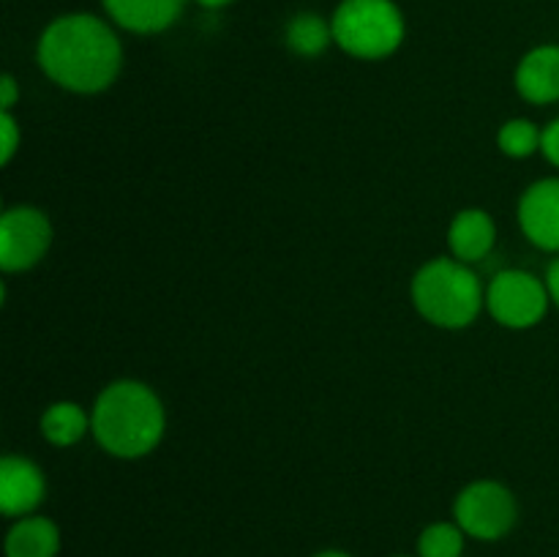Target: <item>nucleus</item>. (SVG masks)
<instances>
[{
    "mask_svg": "<svg viewBox=\"0 0 559 557\" xmlns=\"http://www.w3.org/2000/svg\"><path fill=\"white\" fill-rule=\"evenodd\" d=\"M513 85L524 102L538 107L559 102V44H540L530 49L519 60Z\"/></svg>",
    "mask_w": 559,
    "mask_h": 557,
    "instance_id": "obj_10",
    "label": "nucleus"
},
{
    "mask_svg": "<svg viewBox=\"0 0 559 557\" xmlns=\"http://www.w3.org/2000/svg\"><path fill=\"white\" fill-rule=\"evenodd\" d=\"M464 535L456 522L429 524L418 538V557H462Z\"/></svg>",
    "mask_w": 559,
    "mask_h": 557,
    "instance_id": "obj_17",
    "label": "nucleus"
},
{
    "mask_svg": "<svg viewBox=\"0 0 559 557\" xmlns=\"http://www.w3.org/2000/svg\"><path fill=\"white\" fill-rule=\"evenodd\" d=\"M58 524L38 513L16 519L5 535V557H58Z\"/></svg>",
    "mask_w": 559,
    "mask_h": 557,
    "instance_id": "obj_13",
    "label": "nucleus"
},
{
    "mask_svg": "<svg viewBox=\"0 0 559 557\" xmlns=\"http://www.w3.org/2000/svg\"><path fill=\"white\" fill-rule=\"evenodd\" d=\"M497 244V224L484 208H467L453 216L448 227V246L459 262H484Z\"/></svg>",
    "mask_w": 559,
    "mask_h": 557,
    "instance_id": "obj_12",
    "label": "nucleus"
},
{
    "mask_svg": "<svg viewBox=\"0 0 559 557\" xmlns=\"http://www.w3.org/2000/svg\"><path fill=\"white\" fill-rule=\"evenodd\" d=\"M47 495L41 467L25 457L9 453L0 462V511L9 519L31 517Z\"/></svg>",
    "mask_w": 559,
    "mask_h": 557,
    "instance_id": "obj_9",
    "label": "nucleus"
},
{
    "mask_svg": "<svg viewBox=\"0 0 559 557\" xmlns=\"http://www.w3.org/2000/svg\"><path fill=\"white\" fill-rule=\"evenodd\" d=\"M22 142L20 123L11 112H0V164H11L16 147Z\"/></svg>",
    "mask_w": 559,
    "mask_h": 557,
    "instance_id": "obj_18",
    "label": "nucleus"
},
{
    "mask_svg": "<svg viewBox=\"0 0 559 557\" xmlns=\"http://www.w3.org/2000/svg\"><path fill=\"white\" fill-rule=\"evenodd\" d=\"M314 557H349L347 552H338V549H328V552H320V555Z\"/></svg>",
    "mask_w": 559,
    "mask_h": 557,
    "instance_id": "obj_23",
    "label": "nucleus"
},
{
    "mask_svg": "<svg viewBox=\"0 0 559 557\" xmlns=\"http://www.w3.org/2000/svg\"><path fill=\"white\" fill-rule=\"evenodd\" d=\"M52 246V224L33 205H14L0 216V268L5 273L31 271Z\"/></svg>",
    "mask_w": 559,
    "mask_h": 557,
    "instance_id": "obj_7",
    "label": "nucleus"
},
{
    "mask_svg": "<svg viewBox=\"0 0 559 557\" xmlns=\"http://www.w3.org/2000/svg\"><path fill=\"white\" fill-rule=\"evenodd\" d=\"M20 98V87H16V80L11 74L0 76V112H11Z\"/></svg>",
    "mask_w": 559,
    "mask_h": 557,
    "instance_id": "obj_20",
    "label": "nucleus"
},
{
    "mask_svg": "<svg viewBox=\"0 0 559 557\" xmlns=\"http://www.w3.org/2000/svg\"><path fill=\"white\" fill-rule=\"evenodd\" d=\"M284 44L298 58H320L333 44L331 20L317 11H298L284 27Z\"/></svg>",
    "mask_w": 559,
    "mask_h": 557,
    "instance_id": "obj_14",
    "label": "nucleus"
},
{
    "mask_svg": "<svg viewBox=\"0 0 559 557\" xmlns=\"http://www.w3.org/2000/svg\"><path fill=\"white\" fill-rule=\"evenodd\" d=\"M38 69L71 93H102L123 69V44L107 20L85 11L55 16L36 44Z\"/></svg>",
    "mask_w": 559,
    "mask_h": 557,
    "instance_id": "obj_1",
    "label": "nucleus"
},
{
    "mask_svg": "<svg viewBox=\"0 0 559 557\" xmlns=\"http://www.w3.org/2000/svg\"><path fill=\"white\" fill-rule=\"evenodd\" d=\"M516 213L530 244L559 254V178L535 180L519 200Z\"/></svg>",
    "mask_w": 559,
    "mask_h": 557,
    "instance_id": "obj_8",
    "label": "nucleus"
},
{
    "mask_svg": "<svg viewBox=\"0 0 559 557\" xmlns=\"http://www.w3.org/2000/svg\"><path fill=\"white\" fill-rule=\"evenodd\" d=\"M519 519L516 497L500 481H475L459 491L453 522L478 541H497L513 530Z\"/></svg>",
    "mask_w": 559,
    "mask_h": 557,
    "instance_id": "obj_5",
    "label": "nucleus"
},
{
    "mask_svg": "<svg viewBox=\"0 0 559 557\" xmlns=\"http://www.w3.org/2000/svg\"><path fill=\"white\" fill-rule=\"evenodd\" d=\"M167 429V413L151 386L140 380H115L96 396L91 410V435L118 459H142L156 451Z\"/></svg>",
    "mask_w": 559,
    "mask_h": 557,
    "instance_id": "obj_2",
    "label": "nucleus"
},
{
    "mask_svg": "<svg viewBox=\"0 0 559 557\" xmlns=\"http://www.w3.org/2000/svg\"><path fill=\"white\" fill-rule=\"evenodd\" d=\"M44 440L58 448L76 446L91 431V415L76 402H55L41 415Z\"/></svg>",
    "mask_w": 559,
    "mask_h": 557,
    "instance_id": "obj_15",
    "label": "nucleus"
},
{
    "mask_svg": "<svg viewBox=\"0 0 559 557\" xmlns=\"http://www.w3.org/2000/svg\"><path fill=\"white\" fill-rule=\"evenodd\" d=\"M399 557H404V555H399Z\"/></svg>",
    "mask_w": 559,
    "mask_h": 557,
    "instance_id": "obj_24",
    "label": "nucleus"
},
{
    "mask_svg": "<svg viewBox=\"0 0 559 557\" xmlns=\"http://www.w3.org/2000/svg\"><path fill=\"white\" fill-rule=\"evenodd\" d=\"M413 304L431 325L459 331L478 320L486 306V289L467 262L437 257L415 273Z\"/></svg>",
    "mask_w": 559,
    "mask_h": 557,
    "instance_id": "obj_3",
    "label": "nucleus"
},
{
    "mask_svg": "<svg viewBox=\"0 0 559 557\" xmlns=\"http://www.w3.org/2000/svg\"><path fill=\"white\" fill-rule=\"evenodd\" d=\"M540 140H544V129L527 118H513L502 123L497 131V147L511 158H530L533 153L540 151Z\"/></svg>",
    "mask_w": 559,
    "mask_h": 557,
    "instance_id": "obj_16",
    "label": "nucleus"
},
{
    "mask_svg": "<svg viewBox=\"0 0 559 557\" xmlns=\"http://www.w3.org/2000/svg\"><path fill=\"white\" fill-rule=\"evenodd\" d=\"M540 153L546 156V162L555 164L559 169V118L551 120L544 129V140H540Z\"/></svg>",
    "mask_w": 559,
    "mask_h": 557,
    "instance_id": "obj_19",
    "label": "nucleus"
},
{
    "mask_svg": "<svg viewBox=\"0 0 559 557\" xmlns=\"http://www.w3.org/2000/svg\"><path fill=\"white\" fill-rule=\"evenodd\" d=\"M200 5H205V9H224V5H229L233 0H197Z\"/></svg>",
    "mask_w": 559,
    "mask_h": 557,
    "instance_id": "obj_22",
    "label": "nucleus"
},
{
    "mask_svg": "<svg viewBox=\"0 0 559 557\" xmlns=\"http://www.w3.org/2000/svg\"><path fill=\"white\" fill-rule=\"evenodd\" d=\"M549 289L538 276L519 268H506L491 276L486 287V309L500 325L524 331L538 325L549 311Z\"/></svg>",
    "mask_w": 559,
    "mask_h": 557,
    "instance_id": "obj_6",
    "label": "nucleus"
},
{
    "mask_svg": "<svg viewBox=\"0 0 559 557\" xmlns=\"http://www.w3.org/2000/svg\"><path fill=\"white\" fill-rule=\"evenodd\" d=\"M331 27L333 44L358 60L388 58L407 36V22L393 0H342Z\"/></svg>",
    "mask_w": 559,
    "mask_h": 557,
    "instance_id": "obj_4",
    "label": "nucleus"
},
{
    "mask_svg": "<svg viewBox=\"0 0 559 557\" xmlns=\"http://www.w3.org/2000/svg\"><path fill=\"white\" fill-rule=\"evenodd\" d=\"M546 289H549L551 304L559 309V254L549 262V268H546Z\"/></svg>",
    "mask_w": 559,
    "mask_h": 557,
    "instance_id": "obj_21",
    "label": "nucleus"
},
{
    "mask_svg": "<svg viewBox=\"0 0 559 557\" xmlns=\"http://www.w3.org/2000/svg\"><path fill=\"white\" fill-rule=\"evenodd\" d=\"M109 20L136 36L164 33L180 20L186 0H102Z\"/></svg>",
    "mask_w": 559,
    "mask_h": 557,
    "instance_id": "obj_11",
    "label": "nucleus"
}]
</instances>
